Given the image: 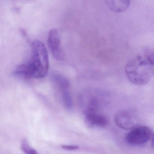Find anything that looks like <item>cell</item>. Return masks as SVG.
Returning <instances> with one entry per match:
<instances>
[{
    "label": "cell",
    "instance_id": "6da1fadb",
    "mask_svg": "<svg viewBox=\"0 0 154 154\" xmlns=\"http://www.w3.org/2000/svg\"><path fill=\"white\" fill-rule=\"evenodd\" d=\"M31 57L26 63L17 66L12 72L14 76L24 79H41L49 69L48 54L45 44L38 40L31 43Z\"/></svg>",
    "mask_w": 154,
    "mask_h": 154
},
{
    "label": "cell",
    "instance_id": "7a4b0ae2",
    "mask_svg": "<svg viewBox=\"0 0 154 154\" xmlns=\"http://www.w3.org/2000/svg\"><path fill=\"white\" fill-rule=\"evenodd\" d=\"M125 72L131 83L136 85H145L153 76L154 64L149 56H136L128 62L125 66Z\"/></svg>",
    "mask_w": 154,
    "mask_h": 154
},
{
    "label": "cell",
    "instance_id": "3957f363",
    "mask_svg": "<svg viewBox=\"0 0 154 154\" xmlns=\"http://www.w3.org/2000/svg\"><path fill=\"white\" fill-rule=\"evenodd\" d=\"M153 136V132L149 128L142 126L133 128L127 134L125 139L129 145L139 146L146 144Z\"/></svg>",
    "mask_w": 154,
    "mask_h": 154
},
{
    "label": "cell",
    "instance_id": "277c9868",
    "mask_svg": "<svg viewBox=\"0 0 154 154\" xmlns=\"http://www.w3.org/2000/svg\"><path fill=\"white\" fill-rule=\"evenodd\" d=\"M115 123L121 128L124 129H133L136 128L138 119L135 113L130 111L119 112L114 117Z\"/></svg>",
    "mask_w": 154,
    "mask_h": 154
},
{
    "label": "cell",
    "instance_id": "5b68a950",
    "mask_svg": "<svg viewBox=\"0 0 154 154\" xmlns=\"http://www.w3.org/2000/svg\"><path fill=\"white\" fill-rule=\"evenodd\" d=\"M48 43L54 58L57 61H63L64 59L63 53L61 46V40L56 29H54L49 31Z\"/></svg>",
    "mask_w": 154,
    "mask_h": 154
},
{
    "label": "cell",
    "instance_id": "8992f818",
    "mask_svg": "<svg viewBox=\"0 0 154 154\" xmlns=\"http://www.w3.org/2000/svg\"><path fill=\"white\" fill-rule=\"evenodd\" d=\"M85 121L91 127L104 128L108 124L107 118L98 111V109L85 111Z\"/></svg>",
    "mask_w": 154,
    "mask_h": 154
},
{
    "label": "cell",
    "instance_id": "52a82bcc",
    "mask_svg": "<svg viewBox=\"0 0 154 154\" xmlns=\"http://www.w3.org/2000/svg\"><path fill=\"white\" fill-rule=\"evenodd\" d=\"M105 3L110 10L117 13L127 10L130 5V1H108Z\"/></svg>",
    "mask_w": 154,
    "mask_h": 154
},
{
    "label": "cell",
    "instance_id": "ba28073f",
    "mask_svg": "<svg viewBox=\"0 0 154 154\" xmlns=\"http://www.w3.org/2000/svg\"><path fill=\"white\" fill-rule=\"evenodd\" d=\"M21 149L24 154H38L35 149L31 147L26 139H23L21 141Z\"/></svg>",
    "mask_w": 154,
    "mask_h": 154
},
{
    "label": "cell",
    "instance_id": "9c48e42d",
    "mask_svg": "<svg viewBox=\"0 0 154 154\" xmlns=\"http://www.w3.org/2000/svg\"><path fill=\"white\" fill-rule=\"evenodd\" d=\"M61 146L63 149L67 150H75L79 149V146L76 145H63Z\"/></svg>",
    "mask_w": 154,
    "mask_h": 154
},
{
    "label": "cell",
    "instance_id": "30bf717a",
    "mask_svg": "<svg viewBox=\"0 0 154 154\" xmlns=\"http://www.w3.org/2000/svg\"><path fill=\"white\" fill-rule=\"evenodd\" d=\"M149 59L151 60L152 63L154 65V55L149 56Z\"/></svg>",
    "mask_w": 154,
    "mask_h": 154
},
{
    "label": "cell",
    "instance_id": "8fae6325",
    "mask_svg": "<svg viewBox=\"0 0 154 154\" xmlns=\"http://www.w3.org/2000/svg\"><path fill=\"white\" fill-rule=\"evenodd\" d=\"M152 146L153 149H154V133L153 134V137H152Z\"/></svg>",
    "mask_w": 154,
    "mask_h": 154
}]
</instances>
